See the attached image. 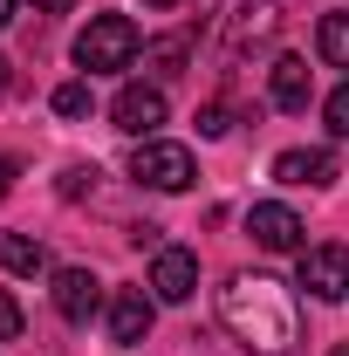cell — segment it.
Here are the masks:
<instances>
[{"mask_svg": "<svg viewBox=\"0 0 349 356\" xmlns=\"http://www.w3.org/2000/svg\"><path fill=\"white\" fill-rule=\"evenodd\" d=\"M151 14H172V7H206V0H144Z\"/></svg>", "mask_w": 349, "mask_h": 356, "instance_id": "cell-22", "label": "cell"}, {"mask_svg": "<svg viewBox=\"0 0 349 356\" xmlns=\"http://www.w3.org/2000/svg\"><path fill=\"white\" fill-rule=\"evenodd\" d=\"M110 117H117V131L124 137H158V124H165V89L158 83H124L117 89V103H110Z\"/></svg>", "mask_w": 349, "mask_h": 356, "instance_id": "cell-4", "label": "cell"}, {"mask_svg": "<svg viewBox=\"0 0 349 356\" xmlns=\"http://www.w3.org/2000/svg\"><path fill=\"white\" fill-rule=\"evenodd\" d=\"M151 315H158V295H144V288H117L110 295V343H144L151 336Z\"/></svg>", "mask_w": 349, "mask_h": 356, "instance_id": "cell-9", "label": "cell"}, {"mask_svg": "<svg viewBox=\"0 0 349 356\" xmlns=\"http://www.w3.org/2000/svg\"><path fill=\"white\" fill-rule=\"evenodd\" d=\"M219 322L233 329V343L254 356H288L295 350V302L274 274H226L219 288Z\"/></svg>", "mask_w": 349, "mask_h": 356, "instance_id": "cell-1", "label": "cell"}, {"mask_svg": "<svg viewBox=\"0 0 349 356\" xmlns=\"http://www.w3.org/2000/svg\"><path fill=\"white\" fill-rule=\"evenodd\" d=\"M322 117H329V131H336V137H349V83L336 89L329 103H322Z\"/></svg>", "mask_w": 349, "mask_h": 356, "instance_id": "cell-18", "label": "cell"}, {"mask_svg": "<svg viewBox=\"0 0 349 356\" xmlns=\"http://www.w3.org/2000/svg\"><path fill=\"white\" fill-rule=\"evenodd\" d=\"M302 288L315 302H349V247H302Z\"/></svg>", "mask_w": 349, "mask_h": 356, "instance_id": "cell-6", "label": "cell"}, {"mask_svg": "<svg viewBox=\"0 0 349 356\" xmlns=\"http://www.w3.org/2000/svg\"><path fill=\"white\" fill-rule=\"evenodd\" d=\"M144 55V35H137L131 14H96L83 35H76V69L83 76H117Z\"/></svg>", "mask_w": 349, "mask_h": 356, "instance_id": "cell-2", "label": "cell"}, {"mask_svg": "<svg viewBox=\"0 0 349 356\" xmlns=\"http://www.w3.org/2000/svg\"><path fill=\"white\" fill-rule=\"evenodd\" d=\"M192 288H199V254L158 247V254H151V295H158V302H192Z\"/></svg>", "mask_w": 349, "mask_h": 356, "instance_id": "cell-8", "label": "cell"}, {"mask_svg": "<svg viewBox=\"0 0 349 356\" xmlns=\"http://www.w3.org/2000/svg\"><path fill=\"white\" fill-rule=\"evenodd\" d=\"M267 96H274V110H308V96H315V76H308L302 55H281V62L267 69Z\"/></svg>", "mask_w": 349, "mask_h": 356, "instance_id": "cell-10", "label": "cell"}, {"mask_svg": "<svg viewBox=\"0 0 349 356\" xmlns=\"http://www.w3.org/2000/svg\"><path fill=\"white\" fill-rule=\"evenodd\" d=\"M83 192H96V172L89 165H69L62 172V199H83Z\"/></svg>", "mask_w": 349, "mask_h": 356, "instance_id": "cell-20", "label": "cell"}, {"mask_svg": "<svg viewBox=\"0 0 349 356\" xmlns=\"http://www.w3.org/2000/svg\"><path fill=\"white\" fill-rule=\"evenodd\" d=\"M21 329H28V315H21V302H14L7 288H0V343H14Z\"/></svg>", "mask_w": 349, "mask_h": 356, "instance_id": "cell-17", "label": "cell"}, {"mask_svg": "<svg viewBox=\"0 0 349 356\" xmlns=\"http://www.w3.org/2000/svg\"><path fill=\"white\" fill-rule=\"evenodd\" d=\"M0 267L7 274H42L48 254H42V240H28V233H0Z\"/></svg>", "mask_w": 349, "mask_h": 356, "instance_id": "cell-14", "label": "cell"}, {"mask_svg": "<svg viewBox=\"0 0 349 356\" xmlns=\"http://www.w3.org/2000/svg\"><path fill=\"white\" fill-rule=\"evenodd\" d=\"M226 131H233L226 103H206V110H199V137H226Z\"/></svg>", "mask_w": 349, "mask_h": 356, "instance_id": "cell-19", "label": "cell"}, {"mask_svg": "<svg viewBox=\"0 0 349 356\" xmlns=\"http://www.w3.org/2000/svg\"><path fill=\"white\" fill-rule=\"evenodd\" d=\"M329 356H349V343H336V350H329Z\"/></svg>", "mask_w": 349, "mask_h": 356, "instance_id": "cell-25", "label": "cell"}, {"mask_svg": "<svg viewBox=\"0 0 349 356\" xmlns=\"http://www.w3.org/2000/svg\"><path fill=\"white\" fill-rule=\"evenodd\" d=\"M48 295H55V315H62V322H89V315L103 309V281H96L89 267H55Z\"/></svg>", "mask_w": 349, "mask_h": 356, "instance_id": "cell-7", "label": "cell"}, {"mask_svg": "<svg viewBox=\"0 0 349 356\" xmlns=\"http://www.w3.org/2000/svg\"><path fill=\"white\" fill-rule=\"evenodd\" d=\"M315 55H322L329 69H349V7H343V14H322V28H315Z\"/></svg>", "mask_w": 349, "mask_h": 356, "instance_id": "cell-12", "label": "cell"}, {"mask_svg": "<svg viewBox=\"0 0 349 356\" xmlns=\"http://www.w3.org/2000/svg\"><path fill=\"white\" fill-rule=\"evenodd\" d=\"M274 178H281V185H315V192H322V185H336V158H329V151H322V144H315V151H281V158H274Z\"/></svg>", "mask_w": 349, "mask_h": 356, "instance_id": "cell-11", "label": "cell"}, {"mask_svg": "<svg viewBox=\"0 0 349 356\" xmlns=\"http://www.w3.org/2000/svg\"><path fill=\"white\" fill-rule=\"evenodd\" d=\"M7 21H14V0H0V28H7Z\"/></svg>", "mask_w": 349, "mask_h": 356, "instance_id": "cell-24", "label": "cell"}, {"mask_svg": "<svg viewBox=\"0 0 349 356\" xmlns=\"http://www.w3.org/2000/svg\"><path fill=\"white\" fill-rule=\"evenodd\" d=\"M0 89H7V62H0Z\"/></svg>", "mask_w": 349, "mask_h": 356, "instance_id": "cell-26", "label": "cell"}, {"mask_svg": "<svg viewBox=\"0 0 349 356\" xmlns=\"http://www.w3.org/2000/svg\"><path fill=\"white\" fill-rule=\"evenodd\" d=\"M247 233H254V247H267V254H302L308 240V226H302V213L295 206H274V199H261L254 213H247Z\"/></svg>", "mask_w": 349, "mask_h": 356, "instance_id": "cell-5", "label": "cell"}, {"mask_svg": "<svg viewBox=\"0 0 349 356\" xmlns=\"http://www.w3.org/2000/svg\"><path fill=\"white\" fill-rule=\"evenodd\" d=\"M144 62H151V76H178V69L192 62V42H185V35H165V42L144 48Z\"/></svg>", "mask_w": 349, "mask_h": 356, "instance_id": "cell-15", "label": "cell"}, {"mask_svg": "<svg viewBox=\"0 0 349 356\" xmlns=\"http://www.w3.org/2000/svg\"><path fill=\"white\" fill-rule=\"evenodd\" d=\"M274 28H281V14L267 7V0H247L240 14H233V42L247 48V42H274Z\"/></svg>", "mask_w": 349, "mask_h": 356, "instance_id": "cell-13", "label": "cell"}, {"mask_svg": "<svg viewBox=\"0 0 349 356\" xmlns=\"http://www.w3.org/2000/svg\"><path fill=\"white\" fill-rule=\"evenodd\" d=\"M55 117H89V76H83V83H62V89H55Z\"/></svg>", "mask_w": 349, "mask_h": 356, "instance_id": "cell-16", "label": "cell"}, {"mask_svg": "<svg viewBox=\"0 0 349 356\" xmlns=\"http://www.w3.org/2000/svg\"><path fill=\"white\" fill-rule=\"evenodd\" d=\"M131 178H137V185H151V192H185V185L199 178V165H192V151H185V144L144 137V144L131 151Z\"/></svg>", "mask_w": 349, "mask_h": 356, "instance_id": "cell-3", "label": "cell"}, {"mask_svg": "<svg viewBox=\"0 0 349 356\" xmlns=\"http://www.w3.org/2000/svg\"><path fill=\"white\" fill-rule=\"evenodd\" d=\"M28 7H35V14H69L76 0H28Z\"/></svg>", "mask_w": 349, "mask_h": 356, "instance_id": "cell-23", "label": "cell"}, {"mask_svg": "<svg viewBox=\"0 0 349 356\" xmlns=\"http://www.w3.org/2000/svg\"><path fill=\"white\" fill-rule=\"evenodd\" d=\"M14 178H21V165H14V158H0V199L14 192Z\"/></svg>", "mask_w": 349, "mask_h": 356, "instance_id": "cell-21", "label": "cell"}]
</instances>
